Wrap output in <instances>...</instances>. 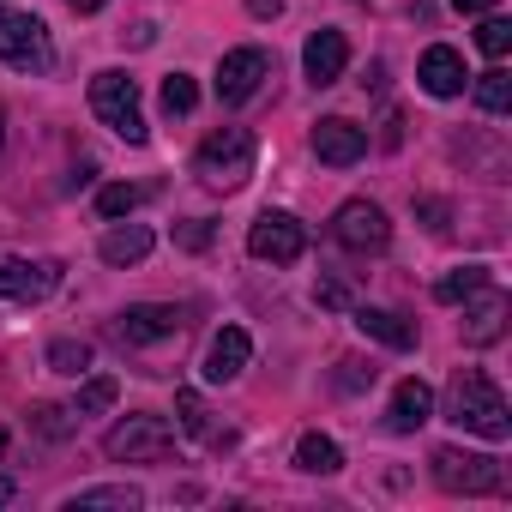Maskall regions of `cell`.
<instances>
[{
	"instance_id": "27",
	"label": "cell",
	"mask_w": 512,
	"mask_h": 512,
	"mask_svg": "<svg viewBox=\"0 0 512 512\" xmlns=\"http://www.w3.org/2000/svg\"><path fill=\"white\" fill-rule=\"evenodd\" d=\"M139 199H145V193H139L133 181H115V187H103V193H97V211H103V217H127Z\"/></svg>"
},
{
	"instance_id": "35",
	"label": "cell",
	"mask_w": 512,
	"mask_h": 512,
	"mask_svg": "<svg viewBox=\"0 0 512 512\" xmlns=\"http://www.w3.org/2000/svg\"><path fill=\"white\" fill-rule=\"evenodd\" d=\"M422 217H428V229H446V205L440 199H422Z\"/></svg>"
},
{
	"instance_id": "6",
	"label": "cell",
	"mask_w": 512,
	"mask_h": 512,
	"mask_svg": "<svg viewBox=\"0 0 512 512\" xmlns=\"http://www.w3.org/2000/svg\"><path fill=\"white\" fill-rule=\"evenodd\" d=\"M0 61L19 73H49V61H55L49 25L37 13H0Z\"/></svg>"
},
{
	"instance_id": "37",
	"label": "cell",
	"mask_w": 512,
	"mask_h": 512,
	"mask_svg": "<svg viewBox=\"0 0 512 512\" xmlns=\"http://www.w3.org/2000/svg\"><path fill=\"white\" fill-rule=\"evenodd\" d=\"M67 7H73V13H103L109 0H67Z\"/></svg>"
},
{
	"instance_id": "19",
	"label": "cell",
	"mask_w": 512,
	"mask_h": 512,
	"mask_svg": "<svg viewBox=\"0 0 512 512\" xmlns=\"http://www.w3.org/2000/svg\"><path fill=\"white\" fill-rule=\"evenodd\" d=\"M145 253H151V229L145 223H121V229L103 235V260L109 266H139Z\"/></svg>"
},
{
	"instance_id": "2",
	"label": "cell",
	"mask_w": 512,
	"mask_h": 512,
	"mask_svg": "<svg viewBox=\"0 0 512 512\" xmlns=\"http://www.w3.org/2000/svg\"><path fill=\"white\" fill-rule=\"evenodd\" d=\"M253 157H260V145H253V133H247V127H217V133L199 145L193 175H199L211 193H235V187L253 175Z\"/></svg>"
},
{
	"instance_id": "25",
	"label": "cell",
	"mask_w": 512,
	"mask_h": 512,
	"mask_svg": "<svg viewBox=\"0 0 512 512\" xmlns=\"http://www.w3.org/2000/svg\"><path fill=\"white\" fill-rule=\"evenodd\" d=\"M193 103H199V85L187 73H169L163 79V115H193Z\"/></svg>"
},
{
	"instance_id": "22",
	"label": "cell",
	"mask_w": 512,
	"mask_h": 512,
	"mask_svg": "<svg viewBox=\"0 0 512 512\" xmlns=\"http://www.w3.org/2000/svg\"><path fill=\"white\" fill-rule=\"evenodd\" d=\"M139 500H145V494H139V488H127V482H121V488H85V494H73V512H97V506L133 512Z\"/></svg>"
},
{
	"instance_id": "18",
	"label": "cell",
	"mask_w": 512,
	"mask_h": 512,
	"mask_svg": "<svg viewBox=\"0 0 512 512\" xmlns=\"http://www.w3.org/2000/svg\"><path fill=\"white\" fill-rule=\"evenodd\" d=\"M356 332L386 344V350H416V326L404 314H386V308H356Z\"/></svg>"
},
{
	"instance_id": "11",
	"label": "cell",
	"mask_w": 512,
	"mask_h": 512,
	"mask_svg": "<svg viewBox=\"0 0 512 512\" xmlns=\"http://www.w3.org/2000/svg\"><path fill=\"white\" fill-rule=\"evenodd\" d=\"M61 266L55 260H0V296L7 302H43L55 296Z\"/></svg>"
},
{
	"instance_id": "23",
	"label": "cell",
	"mask_w": 512,
	"mask_h": 512,
	"mask_svg": "<svg viewBox=\"0 0 512 512\" xmlns=\"http://www.w3.org/2000/svg\"><path fill=\"white\" fill-rule=\"evenodd\" d=\"M476 103H482L488 115H506V109H512V79H506V67H488V73L476 79Z\"/></svg>"
},
{
	"instance_id": "36",
	"label": "cell",
	"mask_w": 512,
	"mask_h": 512,
	"mask_svg": "<svg viewBox=\"0 0 512 512\" xmlns=\"http://www.w3.org/2000/svg\"><path fill=\"white\" fill-rule=\"evenodd\" d=\"M452 7H458V13H494L500 0H452Z\"/></svg>"
},
{
	"instance_id": "8",
	"label": "cell",
	"mask_w": 512,
	"mask_h": 512,
	"mask_svg": "<svg viewBox=\"0 0 512 512\" xmlns=\"http://www.w3.org/2000/svg\"><path fill=\"white\" fill-rule=\"evenodd\" d=\"M332 235H338V247H350V253H380V247L392 241V223H386V211H380L374 199H344L338 217H332Z\"/></svg>"
},
{
	"instance_id": "21",
	"label": "cell",
	"mask_w": 512,
	"mask_h": 512,
	"mask_svg": "<svg viewBox=\"0 0 512 512\" xmlns=\"http://www.w3.org/2000/svg\"><path fill=\"white\" fill-rule=\"evenodd\" d=\"M482 284H494L488 278V266H458V272H446L440 284H434V302H446V308H458V302H470Z\"/></svg>"
},
{
	"instance_id": "15",
	"label": "cell",
	"mask_w": 512,
	"mask_h": 512,
	"mask_svg": "<svg viewBox=\"0 0 512 512\" xmlns=\"http://www.w3.org/2000/svg\"><path fill=\"white\" fill-rule=\"evenodd\" d=\"M416 79H422V91H428V97H458L470 73H464V55H458V49L434 43V49L422 55V67H416Z\"/></svg>"
},
{
	"instance_id": "30",
	"label": "cell",
	"mask_w": 512,
	"mask_h": 512,
	"mask_svg": "<svg viewBox=\"0 0 512 512\" xmlns=\"http://www.w3.org/2000/svg\"><path fill=\"white\" fill-rule=\"evenodd\" d=\"M211 235H217V229H211L205 217H193V223H175V241H181L187 253H205V247H211Z\"/></svg>"
},
{
	"instance_id": "20",
	"label": "cell",
	"mask_w": 512,
	"mask_h": 512,
	"mask_svg": "<svg viewBox=\"0 0 512 512\" xmlns=\"http://www.w3.org/2000/svg\"><path fill=\"white\" fill-rule=\"evenodd\" d=\"M296 470H308V476H332V470H344L338 440H326V434H302V446H296Z\"/></svg>"
},
{
	"instance_id": "16",
	"label": "cell",
	"mask_w": 512,
	"mask_h": 512,
	"mask_svg": "<svg viewBox=\"0 0 512 512\" xmlns=\"http://www.w3.org/2000/svg\"><path fill=\"white\" fill-rule=\"evenodd\" d=\"M247 356H253V344H247V332H241V326H223V332L211 338V350H205V380H211V386H223V380H235V374L247 368Z\"/></svg>"
},
{
	"instance_id": "38",
	"label": "cell",
	"mask_w": 512,
	"mask_h": 512,
	"mask_svg": "<svg viewBox=\"0 0 512 512\" xmlns=\"http://www.w3.org/2000/svg\"><path fill=\"white\" fill-rule=\"evenodd\" d=\"M13 494H19V482H13V476H0V506H13Z\"/></svg>"
},
{
	"instance_id": "26",
	"label": "cell",
	"mask_w": 512,
	"mask_h": 512,
	"mask_svg": "<svg viewBox=\"0 0 512 512\" xmlns=\"http://www.w3.org/2000/svg\"><path fill=\"white\" fill-rule=\"evenodd\" d=\"M49 368H55V374H85V368H91V344H79V338L49 344Z\"/></svg>"
},
{
	"instance_id": "9",
	"label": "cell",
	"mask_w": 512,
	"mask_h": 512,
	"mask_svg": "<svg viewBox=\"0 0 512 512\" xmlns=\"http://www.w3.org/2000/svg\"><path fill=\"white\" fill-rule=\"evenodd\" d=\"M266 73H272L266 49H229V55L217 61V97H223V103H247L253 91L266 85Z\"/></svg>"
},
{
	"instance_id": "4",
	"label": "cell",
	"mask_w": 512,
	"mask_h": 512,
	"mask_svg": "<svg viewBox=\"0 0 512 512\" xmlns=\"http://www.w3.org/2000/svg\"><path fill=\"white\" fill-rule=\"evenodd\" d=\"M103 452H109V458H127V464H157V458L175 452V428H169L163 416H121V422L109 428Z\"/></svg>"
},
{
	"instance_id": "5",
	"label": "cell",
	"mask_w": 512,
	"mask_h": 512,
	"mask_svg": "<svg viewBox=\"0 0 512 512\" xmlns=\"http://www.w3.org/2000/svg\"><path fill=\"white\" fill-rule=\"evenodd\" d=\"M434 482H440L446 494H500V488H506V470H500L488 452L440 446V452H434Z\"/></svg>"
},
{
	"instance_id": "29",
	"label": "cell",
	"mask_w": 512,
	"mask_h": 512,
	"mask_svg": "<svg viewBox=\"0 0 512 512\" xmlns=\"http://www.w3.org/2000/svg\"><path fill=\"white\" fill-rule=\"evenodd\" d=\"M374 374H380V368H374V362H362V356H344V362H338V386H344V392L374 386Z\"/></svg>"
},
{
	"instance_id": "10",
	"label": "cell",
	"mask_w": 512,
	"mask_h": 512,
	"mask_svg": "<svg viewBox=\"0 0 512 512\" xmlns=\"http://www.w3.org/2000/svg\"><path fill=\"white\" fill-rule=\"evenodd\" d=\"M314 157L332 163V169L362 163V157H368V127H356V121H344V115H326V121L314 127Z\"/></svg>"
},
{
	"instance_id": "3",
	"label": "cell",
	"mask_w": 512,
	"mask_h": 512,
	"mask_svg": "<svg viewBox=\"0 0 512 512\" xmlns=\"http://www.w3.org/2000/svg\"><path fill=\"white\" fill-rule=\"evenodd\" d=\"M91 115L103 121V127H115L127 145H145V115H139V85L127 79V73H97L91 79Z\"/></svg>"
},
{
	"instance_id": "31",
	"label": "cell",
	"mask_w": 512,
	"mask_h": 512,
	"mask_svg": "<svg viewBox=\"0 0 512 512\" xmlns=\"http://www.w3.org/2000/svg\"><path fill=\"white\" fill-rule=\"evenodd\" d=\"M175 410H181V428H187V434H205V404H199V392H175Z\"/></svg>"
},
{
	"instance_id": "7",
	"label": "cell",
	"mask_w": 512,
	"mask_h": 512,
	"mask_svg": "<svg viewBox=\"0 0 512 512\" xmlns=\"http://www.w3.org/2000/svg\"><path fill=\"white\" fill-rule=\"evenodd\" d=\"M247 253L253 260H272V266H296L308 253V229L290 211H260L247 223Z\"/></svg>"
},
{
	"instance_id": "13",
	"label": "cell",
	"mask_w": 512,
	"mask_h": 512,
	"mask_svg": "<svg viewBox=\"0 0 512 512\" xmlns=\"http://www.w3.org/2000/svg\"><path fill=\"white\" fill-rule=\"evenodd\" d=\"M506 314H512V302H506L494 284H482V290H476V308H464V344H470V350H488V344H500V332H506Z\"/></svg>"
},
{
	"instance_id": "34",
	"label": "cell",
	"mask_w": 512,
	"mask_h": 512,
	"mask_svg": "<svg viewBox=\"0 0 512 512\" xmlns=\"http://www.w3.org/2000/svg\"><path fill=\"white\" fill-rule=\"evenodd\" d=\"M247 13H253V19H278L284 0H247Z\"/></svg>"
},
{
	"instance_id": "24",
	"label": "cell",
	"mask_w": 512,
	"mask_h": 512,
	"mask_svg": "<svg viewBox=\"0 0 512 512\" xmlns=\"http://www.w3.org/2000/svg\"><path fill=\"white\" fill-rule=\"evenodd\" d=\"M115 392H121V386H115L109 374H97V380H85V386H79V398H73V416H103V410L115 404Z\"/></svg>"
},
{
	"instance_id": "32",
	"label": "cell",
	"mask_w": 512,
	"mask_h": 512,
	"mask_svg": "<svg viewBox=\"0 0 512 512\" xmlns=\"http://www.w3.org/2000/svg\"><path fill=\"white\" fill-rule=\"evenodd\" d=\"M37 428H43L49 440H61V434H73V410H55V404H49V410H37Z\"/></svg>"
},
{
	"instance_id": "28",
	"label": "cell",
	"mask_w": 512,
	"mask_h": 512,
	"mask_svg": "<svg viewBox=\"0 0 512 512\" xmlns=\"http://www.w3.org/2000/svg\"><path fill=\"white\" fill-rule=\"evenodd\" d=\"M476 49H482L488 61H500V55L512 49V25H506V19H482V31H476Z\"/></svg>"
},
{
	"instance_id": "1",
	"label": "cell",
	"mask_w": 512,
	"mask_h": 512,
	"mask_svg": "<svg viewBox=\"0 0 512 512\" xmlns=\"http://www.w3.org/2000/svg\"><path fill=\"white\" fill-rule=\"evenodd\" d=\"M446 422L482 434V440H506L512 434V416H506V398L500 386L482 374V368H458L452 386H446Z\"/></svg>"
},
{
	"instance_id": "14",
	"label": "cell",
	"mask_w": 512,
	"mask_h": 512,
	"mask_svg": "<svg viewBox=\"0 0 512 512\" xmlns=\"http://www.w3.org/2000/svg\"><path fill=\"white\" fill-rule=\"evenodd\" d=\"M302 67H308L314 85H338L344 67H350V43H344V31H314L308 49H302Z\"/></svg>"
},
{
	"instance_id": "39",
	"label": "cell",
	"mask_w": 512,
	"mask_h": 512,
	"mask_svg": "<svg viewBox=\"0 0 512 512\" xmlns=\"http://www.w3.org/2000/svg\"><path fill=\"white\" fill-rule=\"evenodd\" d=\"M0 452H7V428H0Z\"/></svg>"
},
{
	"instance_id": "12",
	"label": "cell",
	"mask_w": 512,
	"mask_h": 512,
	"mask_svg": "<svg viewBox=\"0 0 512 512\" xmlns=\"http://www.w3.org/2000/svg\"><path fill=\"white\" fill-rule=\"evenodd\" d=\"M175 332H181V308H169V302H139L115 320L121 344H157V338H175Z\"/></svg>"
},
{
	"instance_id": "17",
	"label": "cell",
	"mask_w": 512,
	"mask_h": 512,
	"mask_svg": "<svg viewBox=\"0 0 512 512\" xmlns=\"http://www.w3.org/2000/svg\"><path fill=\"white\" fill-rule=\"evenodd\" d=\"M434 416V392L410 374V380H398V392H392V410H386V428L392 434H416L422 422Z\"/></svg>"
},
{
	"instance_id": "33",
	"label": "cell",
	"mask_w": 512,
	"mask_h": 512,
	"mask_svg": "<svg viewBox=\"0 0 512 512\" xmlns=\"http://www.w3.org/2000/svg\"><path fill=\"white\" fill-rule=\"evenodd\" d=\"M314 296H320V308H344V302H350V290H344L338 278H326V284H320Z\"/></svg>"
}]
</instances>
